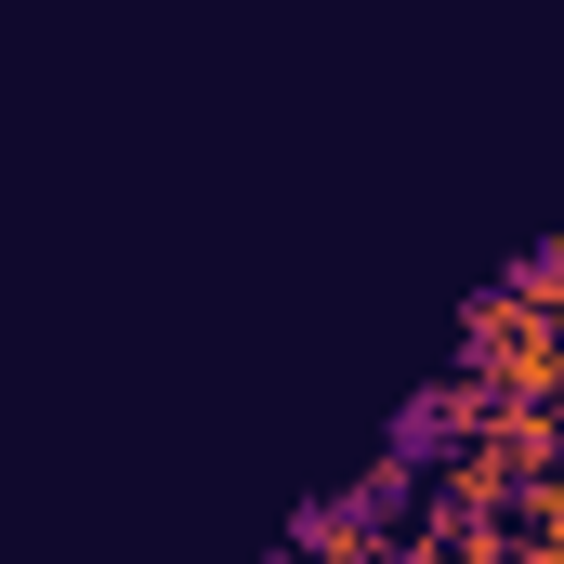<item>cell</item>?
I'll list each match as a JSON object with an SVG mask.
<instances>
[{
	"label": "cell",
	"instance_id": "cell-1",
	"mask_svg": "<svg viewBox=\"0 0 564 564\" xmlns=\"http://www.w3.org/2000/svg\"><path fill=\"white\" fill-rule=\"evenodd\" d=\"M459 368L486 381V394H512V408H564V302L552 289H486L473 302V328H459Z\"/></svg>",
	"mask_w": 564,
	"mask_h": 564
},
{
	"label": "cell",
	"instance_id": "cell-2",
	"mask_svg": "<svg viewBox=\"0 0 564 564\" xmlns=\"http://www.w3.org/2000/svg\"><path fill=\"white\" fill-rule=\"evenodd\" d=\"M394 473L408 459H381L355 499H328V512H302V552L289 564H394V525H381V499H394Z\"/></svg>",
	"mask_w": 564,
	"mask_h": 564
},
{
	"label": "cell",
	"instance_id": "cell-3",
	"mask_svg": "<svg viewBox=\"0 0 564 564\" xmlns=\"http://www.w3.org/2000/svg\"><path fill=\"white\" fill-rule=\"evenodd\" d=\"M512 539H539V552H564V459L512 486Z\"/></svg>",
	"mask_w": 564,
	"mask_h": 564
},
{
	"label": "cell",
	"instance_id": "cell-4",
	"mask_svg": "<svg viewBox=\"0 0 564 564\" xmlns=\"http://www.w3.org/2000/svg\"><path fill=\"white\" fill-rule=\"evenodd\" d=\"M499 564H564V552H539V539H512V552H499Z\"/></svg>",
	"mask_w": 564,
	"mask_h": 564
}]
</instances>
